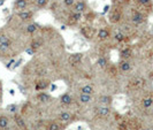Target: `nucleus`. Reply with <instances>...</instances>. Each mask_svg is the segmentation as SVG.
I'll use <instances>...</instances> for the list:
<instances>
[{
  "label": "nucleus",
  "instance_id": "obj_20",
  "mask_svg": "<svg viewBox=\"0 0 153 130\" xmlns=\"http://www.w3.org/2000/svg\"><path fill=\"white\" fill-rule=\"evenodd\" d=\"M48 1H50V0H35V5L38 8H44L47 6Z\"/></svg>",
  "mask_w": 153,
  "mask_h": 130
},
{
  "label": "nucleus",
  "instance_id": "obj_13",
  "mask_svg": "<svg viewBox=\"0 0 153 130\" xmlns=\"http://www.w3.org/2000/svg\"><path fill=\"white\" fill-rule=\"evenodd\" d=\"M120 69H121V71L123 73H127V71H129L131 69V65L129 61H127V60H123V61L120 62Z\"/></svg>",
  "mask_w": 153,
  "mask_h": 130
},
{
  "label": "nucleus",
  "instance_id": "obj_1",
  "mask_svg": "<svg viewBox=\"0 0 153 130\" xmlns=\"http://www.w3.org/2000/svg\"><path fill=\"white\" fill-rule=\"evenodd\" d=\"M82 60H83V54L82 53H74L69 56L68 62L70 63V65H73V66H76V65H78Z\"/></svg>",
  "mask_w": 153,
  "mask_h": 130
},
{
  "label": "nucleus",
  "instance_id": "obj_12",
  "mask_svg": "<svg viewBox=\"0 0 153 130\" xmlns=\"http://www.w3.org/2000/svg\"><path fill=\"white\" fill-rule=\"evenodd\" d=\"M94 92V89L91 84H85L81 88V93H85V94H92Z\"/></svg>",
  "mask_w": 153,
  "mask_h": 130
},
{
  "label": "nucleus",
  "instance_id": "obj_14",
  "mask_svg": "<svg viewBox=\"0 0 153 130\" xmlns=\"http://www.w3.org/2000/svg\"><path fill=\"white\" fill-rule=\"evenodd\" d=\"M111 22L112 23H116L120 21V19H121V13L119 12V10H114L112 14H111Z\"/></svg>",
  "mask_w": 153,
  "mask_h": 130
},
{
  "label": "nucleus",
  "instance_id": "obj_34",
  "mask_svg": "<svg viewBox=\"0 0 153 130\" xmlns=\"http://www.w3.org/2000/svg\"><path fill=\"white\" fill-rule=\"evenodd\" d=\"M13 65H15V60H14V59H12L10 61L8 62L7 65H6V67H7L8 69H10V68H13Z\"/></svg>",
  "mask_w": 153,
  "mask_h": 130
},
{
  "label": "nucleus",
  "instance_id": "obj_9",
  "mask_svg": "<svg viewBox=\"0 0 153 130\" xmlns=\"http://www.w3.org/2000/svg\"><path fill=\"white\" fill-rule=\"evenodd\" d=\"M98 38L100 40H106V39L109 38V31L107 29H105V28H102V29H100L98 31Z\"/></svg>",
  "mask_w": 153,
  "mask_h": 130
},
{
  "label": "nucleus",
  "instance_id": "obj_22",
  "mask_svg": "<svg viewBox=\"0 0 153 130\" xmlns=\"http://www.w3.org/2000/svg\"><path fill=\"white\" fill-rule=\"evenodd\" d=\"M131 55V50L130 48H124V50H122V52H121V56L122 58H124V59H128L129 56Z\"/></svg>",
  "mask_w": 153,
  "mask_h": 130
},
{
  "label": "nucleus",
  "instance_id": "obj_38",
  "mask_svg": "<svg viewBox=\"0 0 153 130\" xmlns=\"http://www.w3.org/2000/svg\"><path fill=\"white\" fill-rule=\"evenodd\" d=\"M4 2H5V0H0V6H1V5L4 4Z\"/></svg>",
  "mask_w": 153,
  "mask_h": 130
},
{
  "label": "nucleus",
  "instance_id": "obj_37",
  "mask_svg": "<svg viewBox=\"0 0 153 130\" xmlns=\"http://www.w3.org/2000/svg\"><path fill=\"white\" fill-rule=\"evenodd\" d=\"M9 93H10L12 96H14V94H15V91H14L13 89H10V90H9Z\"/></svg>",
  "mask_w": 153,
  "mask_h": 130
},
{
  "label": "nucleus",
  "instance_id": "obj_8",
  "mask_svg": "<svg viewBox=\"0 0 153 130\" xmlns=\"http://www.w3.org/2000/svg\"><path fill=\"white\" fill-rule=\"evenodd\" d=\"M60 101H61L62 105H70L73 103V98H71L70 94L65 93V94H62L61 97H60Z\"/></svg>",
  "mask_w": 153,
  "mask_h": 130
},
{
  "label": "nucleus",
  "instance_id": "obj_15",
  "mask_svg": "<svg viewBox=\"0 0 153 130\" xmlns=\"http://www.w3.org/2000/svg\"><path fill=\"white\" fill-rule=\"evenodd\" d=\"M8 124H9V119H8L7 116H5V115H1L0 116V128L5 129V128L8 127Z\"/></svg>",
  "mask_w": 153,
  "mask_h": 130
},
{
  "label": "nucleus",
  "instance_id": "obj_36",
  "mask_svg": "<svg viewBox=\"0 0 153 130\" xmlns=\"http://www.w3.org/2000/svg\"><path fill=\"white\" fill-rule=\"evenodd\" d=\"M116 2H119V4H123V2H127V1H129V0H115Z\"/></svg>",
  "mask_w": 153,
  "mask_h": 130
},
{
  "label": "nucleus",
  "instance_id": "obj_2",
  "mask_svg": "<svg viewBox=\"0 0 153 130\" xmlns=\"http://www.w3.org/2000/svg\"><path fill=\"white\" fill-rule=\"evenodd\" d=\"M19 19H21L22 21H28V20H30L32 19V16H33V13L31 12V10H28V9H24V10H20L19 12Z\"/></svg>",
  "mask_w": 153,
  "mask_h": 130
},
{
  "label": "nucleus",
  "instance_id": "obj_25",
  "mask_svg": "<svg viewBox=\"0 0 153 130\" xmlns=\"http://www.w3.org/2000/svg\"><path fill=\"white\" fill-rule=\"evenodd\" d=\"M7 111L9 112V113H12V114H15L16 112H17V105H15V104H10V105H8Z\"/></svg>",
  "mask_w": 153,
  "mask_h": 130
},
{
  "label": "nucleus",
  "instance_id": "obj_16",
  "mask_svg": "<svg viewBox=\"0 0 153 130\" xmlns=\"http://www.w3.org/2000/svg\"><path fill=\"white\" fill-rule=\"evenodd\" d=\"M37 99L40 103H47V101H50L51 97H50V94H47L45 92H42V93H39L38 96H37Z\"/></svg>",
  "mask_w": 153,
  "mask_h": 130
},
{
  "label": "nucleus",
  "instance_id": "obj_32",
  "mask_svg": "<svg viewBox=\"0 0 153 130\" xmlns=\"http://www.w3.org/2000/svg\"><path fill=\"white\" fill-rule=\"evenodd\" d=\"M9 46L8 44H0V52H2V53H5V52H7L8 48H9Z\"/></svg>",
  "mask_w": 153,
  "mask_h": 130
},
{
  "label": "nucleus",
  "instance_id": "obj_26",
  "mask_svg": "<svg viewBox=\"0 0 153 130\" xmlns=\"http://www.w3.org/2000/svg\"><path fill=\"white\" fill-rule=\"evenodd\" d=\"M48 130H61V126L56 122H52L48 126Z\"/></svg>",
  "mask_w": 153,
  "mask_h": 130
},
{
  "label": "nucleus",
  "instance_id": "obj_7",
  "mask_svg": "<svg viewBox=\"0 0 153 130\" xmlns=\"http://www.w3.org/2000/svg\"><path fill=\"white\" fill-rule=\"evenodd\" d=\"M97 112H98V114H99L100 116H107V115L111 114V108L108 107V106H104V105H101V106L98 107Z\"/></svg>",
  "mask_w": 153,
  "mask_h": 130
},
{
  "label": "nucleus",
  "instance_id": "obj_5",
  "mask_svg": "<svg viewBox=\"0 0 153 130\" xmlns=\"http://www.w3.org/2000/svg\"><path fill=\"white\" fill-rule=\"evenodd\" d=\"M112 97L107 96V94H104V96H100L99 97V103L104 106H109L112 104Z\"/></svg>",
  "mask_w": 153,
  "mask_h": 130
},
{
  "label": "nucleus",
  "instance_id": "obj_4",
  "mask_svg": "<svg viewBox=\"0 0 153 130\" xmlns=\"http://www.w3.org/2000/svg\"><path fill=\"white\" fill-rule=\"evenodd\" d=\"M28 5H29L28 0H15V2H14V7L19 10H24Z\"/></svg>",
  "mask_w": 153,
  "mask_h": 130
},
{
  "label": "nucleus",
  "instance_id": "obj_30",
  "mask_svg": "<svg viewBox=\"0 0 153 130\" xmlns=\"http://www.w3.org/2000/svg\"><path fill=\"white\" fill-rule=\"evenodd\" d=\"M81 32L84 35L86 38H92V32H89V28H83Z\"/></svg>",
  "mask_w": 153,
  "mask_h": 130
},
{
  "label": "nucleus",
  "instance_id": "obj_18",
  "mask_svg": "<svg viewBox=\"0 0 153 130\" xmlns=\"http://www.w3.org/2000/svg\"><path fill=\"white\" fill-rule=\"evenodd\" d=\"M142 104H143V107L144 108H150L153 105V98H151V97L144 98L143 101H142Z\"/></svg>",
  "mask_w": 153,
  "mask_h": 130
},
{
  "label": "nucleus",
  "instance_id": "obj_28",
  "mask_svg": "<svg viewBox=\"0 0 153 130\" xmlns=\"http://www.w3.org/2000/svg\"><path fill=\"white\" fill-rule=\"evenodd\" d=\"M40 45H42V43L39 42V40H33L32 43H31V45H30V47L32 48V50H38L39 47H40Z\"/></svg>",
  "mask_w": 153,
  "mask_h": 130
},
{
  "label": "nucleus",
  "instance_id": "obj_39",
  "mask_svg": "<svg viewBox=\"0 0 153 130\" xmlns=\"http://www.w3.org/2000/svg\"><path fill=\"white\" fill-rule=\"evenodd\" d=\"M0 100H1V91H0Z\"/></svg>",
  "mask_w": 153,
  "mask_h": 130
},
{
  "label": "nucleus",
  "instance_id": "obj_10",
  "mask_svg": "<svg viewBox=\"0 0 153 130\" xmlns=\"http://www.w3.org/2000/svg\"><path fill=\"white\" fill-rule=\"evenodd\" d=\"M92 100L91 94H85V93H81L79 97H78V101L81 104H89Z\"/></svg>",
  "mask_w": 153,
  "mask_h": 130
},
{
  "label": "nucleus",
  "instance_id": "obj_31",
  "mask_svg": "<svg viewBox=\"0 0 153 130\" xmlns=\"http://www.w3.org/2000/svg\"><path fill=\"white\" fill-rule=\"evenodd\" d=\"M75 2H76V0H63V4L66 7H73L75 5Z\"/></svg>",
  "mask_w": 153,
  "mask_h": 130
},
{
  "label": "nucleus",
  "instance_id": "obj_29",
  "mask_svg": "<svg viewBox=\"0 0 153 130\" xmlns=\"http://www.w3.org/2000/svg\"><path fill=\"white\" fill-rule=\"evenodd\" d=\"M71 19H74V21L77 22V21H79L81 20V17H82V13H76V12H73V14L70 16Z\"/></svg>",
  "mask_w": 153,
  "mask_h": 130
},
{
  "label": "nucleus",
  "instance_id": "obj_3",
  "mask_svg": "<svg viewBox=\"0 0 153 130\" xmlns=\"http://www.w3.org/2000/svg\"><path fill=\"white\" fill-rule=\"evenodd\" d=\"M85 9H86V4L84 1H76L75 5L73 6V12L76 13H83Z\"/></svg>",
  "mask_w": 153,
  "mask_h": 130
},
{
  "label": "nucleus",
  "instance_id": "obj_17",
  "mask_svg": "<svg viewBox=\"0 0 153 130\" xmlns=\"http://www.w3.org/2000/svg\"><path fill=\"white\" fill-rule=\"evenodd\" d=\"M15 122L16 124L23 130H27V126H25V122H24V120H23L21 116H19V115H16L15 116Z\"/></svg>",
  "mask_w": 153,
  "mask_h": 130
},
{
  "label": "nucleus",
  "instance_id": "obj_19",
  "mask_svg": "<svg viewBox=\"0 0 153 130\" xmlns=\"http://www.w3.org/2000/svg\"><path fill=\"white\" fill-rule=\"evenodd\" d=\"M48 85H50L48 81H42V82L36 84V90H45Z\"/></svg>",
  "mask_w": 153,
  "mask_h": 130
},
{
  "label": "nucleus",
  "instance_id": "obj_23",
  "mask_svg": "<svg viewBox=\"0 0 153 130\" xmlns=\"http://www.w3.org/2000/svg\"><path fill=\"white\" fill-rule=\"evenodd\" d=\"M36 31H37V25L33 24V23H32V24H29V25L27 27V32H28V33H35Z\"/></svg>",
  "mask_w": 153,
  "mask_h": 130
},
{
  "label": "nucleus",
  "instance_id": "obj_33",
  "mask_svg": "<svg viewBox=\"0 0 153 130\" xmlns=\"http://www.w3.org/2000/svg\"><path fill=\"white\" fill-rule=\"evenodd\" d=\"M138 4L142 5V6H149L151 4V0H137Z\"/></svg>",
  "mask_w": 153,
  "mask_h": 130
},
{
  "label": "nucleus",
  "instance_id": "obj_21",
  "mask_svg": "<svg viewBox=\"0 0 153 130\" xmlns=\"http://www.w3.org/2000/svg\"><path fill=\"white\" fill-rule=\"evenodd\" d=\"M0 44H8L10 45V38L6 35H0Z\"/></svg>",
  "mask_w": 153,
  "mask_h": 130
},
{
  "label": "nucleus",
  "instance_id": "obj_24",
  "mask_svg": "<svg viewBox=\"0 0 153 130\" xmlns=\"http://www.w3.org/2000/svg\"><path fill=\"white\" fill-rule=\"evenodd\" d=\"M98 66L99 67H101V68H105L106 67V65H107V60L104 58V56H100V58H98Z\"/></svg>",
  "mask_w": 153,
  "mask_h": 130
},
{
  "label": "nucleus",
  "instance_id": "obj_11",
  "mask_svg": "<svg viewBox=\"0 0 153 130\" xmlns=\"http://www.w3.org/2000/svg\"><path fill=\"white\" fill-rule=\"evenodd\" d=\"M59 120L61 122H69L71 120V114L69 112H61L59 114Z\"/></svg>",
  "mask_w": 153,
  "mask_h": 130
},
{
  "label": "nucleus",
  "instance_id": "obj_6",
  "mask_svg": "<svg viewBox=\"0 0 153 130\" xmlns=\"http://www.w3.org/2000/svg\"><path fill=\"white\" fill-rule=\"evenodd\" d=\"M132 22L136 23V24H139V23H142L144 21V15L140 13V12H135L134 14H132Z\"/></svg>",
  "mask_w": 153,
  "mask_h": 130
},
{
  "label": "nucleus",
  "instance_id": "obj_27",
  "mask_svg": "<svg viewBox=\"0 0 153 130\" xmlns=\"http://www.w3.org/2000/svg\"><path fill=\"white\" fill-rule=\"evenodd\" d=\"M124 35H123L122 32H115L114 35V39L116 40V42H122V40H124Z\"/></svg>",
  "mask_w": 153,
  "mask_h": 130
},
{
  "label": "nucleus",
  "instance_id": "obj_35",
  "mask_svg": "<svg viewBox=\"0 0 153 130\" xmlns=\"http://www.w3.org/2000/svg\"><path fill=\"white\" fill-rule=\"evenodd\" d=\"M25 52H27V53H29V54H32L33 52H35V50H32L31 47H29V48H27V50H25Z\"/></svg>",
  "mask_w": 153,
  "mask_h": 130
}]
</instances>
